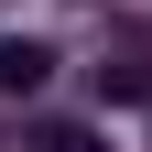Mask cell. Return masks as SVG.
I'll use <instances>...</instances> for the list:
<instances>
[{
  "instance_id": "1",
  "label": "cell",
  "mask_w": 152,
  "mask_h": 152,
  "mask_svg": "<svg viewBox=\"0 0 152 152\" xmlns=\"http://www.w3.org/2000/svg\"><path fill=\"white\" fill-rule=\"evenodd\" d=\"M44 76H54V54H44V44H22V33H0V98H33Z\"/></svg>"
},
{
  "instance_id": "2",
  "label": "cell",
  "mask_w": 152,
  "mask_h": 152,
  "mask_svg": "<svg viewBox=\"0 0 152 152\" xmlns=\"http://www.w3.org/2000/svg\"><path fill=\"white\" fill-rule=\"evenodd\" d=\"M98 98L109 109H141L152 98V54H109V65H98Z\"/></svg>"
}]
</instances>
